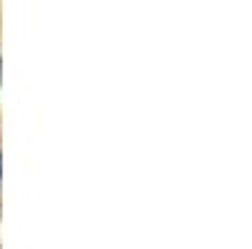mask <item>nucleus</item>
I'll use <instances>...</instances> for the list:
<instances>
[{
  "label": "nucleus",
  "mask_w": 252,
  "mask_h": 249,
  "mask_svg": "<svg viewBox=\"0 0 252 249\" xmlns=\"http://www.w3.org/2000/svg\"><path fill=\"white\" fill-rule=\"evenodd\" d=\"M0 83H3V60H0Z\"/></svg>",
  "instance_id": "1"
},
{
  "label": "nucleus",
  "mask_w": 252,
  "mask_h": 249,
  "mask_svg": "<svg viewBox=\"0 0 252 249\" xmlns=\"http://www.w3.org/2000/svg\"><path fill=\"white\" fill-rule=\"evenodd\" d=\"M0 161H3V156H0ZM0 174H3V166H0ZM0 181H3V179H0Z\"/></svg>",
  "instance_id": "2"
}]
</instances>
